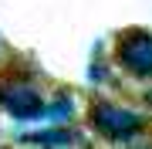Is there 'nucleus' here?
<instances>
[{
	"label": "nucleus",
	"mask_w": 152,
	"mask_h": 149,
	"mask_svg": "<svg viewBox=\"0 0 152 149\" xmlns=\"http://www.w3.org/2000/svg\"><path fill=\"white\" fill-rule=\"evenodd\" d=\"M139 105L149 112V115H152V85H145V88H142V95H139Z\"/></svg>",
	"instance_id": "obj_7"
},
{
	"label": "nucleus",
	"mask_w": 152,
	"mask_h": 149,
	"mask_svg": "<svg viewBox=\"0 0 152 149\" xmlns=\"http://www.w3.org/2000/svg\"><path fill=\"white\" fill-rule=\"evenodd\" d=\"M88 81H91L95 88H102V85L112 81V54L108 58H105V54H95L91 58V65H88Z\"/></svg>",
	"instance_id": "obj_6"
},
{
	"label": "nucleus",
	"mask_w": 152,
	"mask_h": 149,
	"mask_svg": "<svg viewBox=\"0 0 152 149\" xmlns=\"http://www.w3.org/2000/svg\"><path fill=\"white\" fill-rule=\"evenodd\" d=\"M78 98H75V92L71 88H54L48 95V122L51 126H71L75 122V112H78V105H75Z\"/></svg>",
	"instance_id": "obj_5"
},
{
	"label": "nucleus",
	"mask_w": 152,
	"mask_h": 149,
	"mask_svg": "<svg viewBox=\"0 0 152 149\" xmlns=\"http://www.w3.org/2000/svg\"><path fill=\"white\" fill-rule=\"evenodd\" d=\"M85 142H88V136L78 126H44L37 132L20 136V146H34V149H78Z\"/></svg>",
	"instance_id": "obj_4"
},
{
	"label": "nucleus",
	"mask_w": 152,
	"mask_h": 149,
	"mask_svg": "<svg viewBox=\"0 0 152 149\" xmlns=\"http://www.w3.org/2000/svg\"><path fill=\"white\" fill-rule=\"evenodd\" d=\"M85 126H88V136H95L98 142L118 146V149L152 136V115L149 112L125 102V98H112V95H95L88 102Z\"/></svg>",
	"instance_id": "obj_1"
},
{
	"label": "nucleus",
	"mask_w": 152,
	"mask_h": 149,
	"mask_svg": "<svg viewBox=\"0 0 152 149\" xmlns=\"http://www.w3.org/2000/svg\"><path fill=\"white\" fill-rule=\"evenodd\" d=\"M0 149H14V146H0Z\"/></svg>",
	"instance_id": "obj_9"
},
{
	"label": "nucleus",
	"mask_w": 152,
	"mask_h": 149,
	"mask_svg": "<svg viewBox=\"0 0 152 149\" xmlns=\"http://www.w3.org/2000/svg\"><path fill=\"white\" fill-rule=\"evenodd\" d=\"M125 149H152V136L139 139V142H132V146H125Z\"/></svg>",
	"instance_id": "obj_8"
},
{
	"label": "nucleus",
	"mask_w": 152,
	"mask_h": 149,
	"mask_svg": "<svg viewBox=\"0 0 152 149\" xmlns=\"http://www.w3.org/2000/svg\"><path fill=\"white\" fill-rule=\"evenodd\" d=\"M37 78V68L17 71L7 65L0 71V112H7L14 122H48V95Z\"/></svg>",
	"instance_id": "obj_2"
},
{
	"label": "nucleus",
	"mask_w": 152,
	"mask_h": 149,
	"mask_svg": "<svg viewBox=\"0 0 152 149\" xmlns=\"http://www.w3.org/2000/svg\"><path fill=\"white\" fill-rule=\"evenodd\" d=\"M112 65L122 68L132 81L152 85V31L149 27H122L112 37Z\"/></svg>",
	"instance_id": "obj_3"
}]
</instances>
